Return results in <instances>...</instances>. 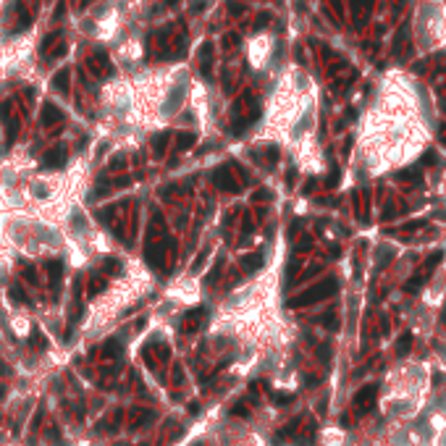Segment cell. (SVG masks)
<instances>
[{"instance_id": "cell-11", "label": "cell", "mask_w": 446, "mask_h": 446, "mask_svg": "<svg viewBox=\"0 0 446 446\" xmlns=\"http://www.w3.org/2000/svg\"><path fill=\"white\" fill-rule=\"evenodd\" d=\"M121 270H124V265H121L118 257H105V260H102V273H105V279L108 276H121Z\"/></svg>"}, {"instance_id": "cell-29", "label": "cell", "mask_w": 446, "mask_h": 446, "mask_svg": "<svg viewBox=\"0 0 446 446\" xmlns=\"http://www.w3.org/2000/svg\"><path fill=\"white\" fill-rule=\"evenodd\" d=\"M205 255H208V252H199V257H197V263L192 265V270H199V265L205 263Z\"/></svg>"}, {"instance_id": "cell-2", "label": "cell", "mask_w": 446, "mask_h": 446, "mask_svg": "<svg viewBox=\"0 0 446 446\" xmlns=\"http://www.w3.org/2000/svg\"><path fill=\"white\" fill-rule=\"evenodd\" d=\"M339 292V283L336 279H326L320 283H315L313 289H307V292H302L297 299H289V307H307V305H315V302L326 299V297H331Z\"/></svg>"}, {"instance_id": "cell-30", "label": "cell", "mask_w": 446, "mask_h": 446, "mask_svg": "<svg viewBox=\"0 0 446 446\" xmlns=\"http://www.w3.org/2000/svg\"><path fill=\"white\" fill-rule=\"evenodd\" d=\"M265 24H268V14H263L260 18H257V24H255V29H263Z\"/></svg>"}, {"instance_id": "cell-26", "label": "cell", "mask_w": 446, "mask_h": 446, "mask_svg": "<svg viewBox=\"0 0 446 446\" xmlns=\"http://www.w3.org/2000/svg\"><path fill=\"white\" fill-rule=\"evenodd\" d=\"M55 40H58V32H55V34H50V37H48V40H45V42H42V53H45V50H50V45H53Z\"/></svg>"}, {"instance_id": "cell-21", "label": "cell", "mask_w": 446, "mask_h": 446, "mask_svg": "<svg viewBox=\"0 0 446 446\" xmlns=\"http://www.w3.org/2000/svg\"><path fill=\"white\" fill-rule=\"evenodd\" d=\"M273 396V404H286L289 399H292V394H283V391H273L270 394Z\"/></svg>"}, {"instance_id": "cell-25", "label": "cell", "mask_w": 446, "mask_h": 446, "mask_svg": "<svg viewBox=\"0 0 446 446\" xmlns=\"http://www.w3.org/2000/svg\"><path fill=\"white\" fill-rule=\"evenodd\" d=\"M8 113H11V102H3L0 105V121H8Z\"/></svg>"}, {"instance_id": "cell-13", "label": "cell", "mask_w": 446, "mask_h": 446, "mask_svg": "<svg viewBox=\"0 0 446 446\" xmlns=\"http://www.w3.org/2000/svg\"><path fill=\"white\" fill-rule=\"evenodd\" d=\"M195 142H197L195 134L184 132V134H179V137H176V150H179V152H184V150H189V147H195Z\"/></svg>"}, {"instance_id": "cell-15", "label": "cell", "mask_w": 446, "mask_h": 446, "mask_svg": "<svg viewBox=\"0 0 446 446\" xmlns=\"http://www.w3.org/2000/svg\"><path fill=\"white\" fill-rule=\"evenodd\" d=\"M105 286H108V279H105V276H95L92 283H89V292H87V294H89V297H95V294H100Z\"/></svg>"}, {"instance_id": "cell-8", "label": "cell", "mask_w": 446, "mask_h": 446, "mask_svg": "<svg viewBox=\"0 0 446 446\" xmlns=\"http://www.w3.org/2000/svg\"><path fill=\"white\" fill-rule=\"evenodd\" d=\"M48 276H50V286L58 289L61 276H63V263L61 260H48Z\"/></svg>"}, {"instance_id": "cell-5", "label": "cell", "mask_w": 446, "mask_h": 446, "mask_svg": "<svg viewBox=\"0 0 446 446\" xmlns=\"http://www.w3.org/2000/svg\"><path fill=\"white\" fill-rule=\"evenodd\" d=\"M158 417L152 410H129V430H139Z\"/></svg>"}, {"instance_id": "cell-17", "label": "cell", "mask_w": 446, "mask_h": 446, "mask_svg": "<svg viewBox=\"0 0 446 446\" xmlns=\"http://www.w3.org/2000/svg\"><path fill=\"white\" fill-rule=\"evenodd\" d=\"M168 139H171V134H158V137H155V142H152V150H155V155H158V158L165 152Z\"/></svg>"}, {"instance_id": "cell-4", "label": "cell", "mask_w": 446, "mask_h": 446, "mask_svg": "<svg viewBox=\"0 0 446 446\" xmlns=\"http://www.w3.org/2000/svg\"><path fill=\"white\" fill-rule=\"evenodd\" d=\"M205 315H208V310H205V307H195V310H189V313L184 315L182 331H184V333H195L197 328L205 323Z\"/></svg>"}, {"instance_id": "cell-28", "label": "cell", "mask_w": 446, "mask_h": 446, "mask_svg": "<svg viewBox=\"0 0 446 446\" xmlns=\"http://www.w3.org/2000/svg\"><path fill=\"white\" fill-rule=\"evenodd\" d=\"M32 339H34V344H37V347H48V341H42L40 331H34V333H32Z\"/></svg>"}, {"instance_id": "cell-6", "label": "cell", "mask_w": 446, "mask_h": 446, "mask_svg": "<svg viewBox=\"0 0 446 446\" xmlns=\"http://www.w3.org/2000/svg\"><path fill=\"white\" fill-rule=\"evenodd\" d=\"M66 160H68L66 147H53V150L45 152V158H42V168H63V165H66Z\"/></svg>"}, {"instance_id": "cell-10", "label": "cell", "mask_w": 446, "mask_h": 446, "mask_svg": "<svg viewBox=\"0 0 446 446\" xmlns=\"http://www.w3.org/2000/svg\"><path fill=\"white\" fill-rule=\"evenodd\" d=\"M373 394H376V386H365L363 391H357L354 394V404L360 407V410H367V407H370V399H373Z\"/></svg>"}, {"instance_id": "cell-9", "label": "cell", "mask_w": 446, "mask_h": 446, "mask_svg": "<svg viewBox=\"0 0 446 446\" xmlns=\"http://www.w3.org/2000/svg\"><path fill=\"white\" fill-rule=\"evenodd\" d=\"M121 352H124V347H121L118 339H108V344L102 347V357L105 360H121Z\"/></svg>"}, {"instance_id": "cell-24", "label": "cell", "mask_w": 446, "mask_h": 446, "mask_svg": "<svg viewBox=\"0 0 446 446\" xmlns=\"http://www.w3.org/2000/svg\"><path fill=\"white\" fill-rule=\"evenodd\" d=\"M231 415H236V417H247V415H249V410H247L244 404H236L234 410H231Z\"/></svg>"}, {"instance_id": "cell-14", "label": "cell", "mask_w": 446, "mask_h": 446, "mask_svg": "<svg viewBox=\"0 0 446 446\" xmlns=\"http://www.w3.org/2000/svg\"><path fill=\"white\" fill-rule=\"evenodd\" d=\"M18 134V118H8V132H5V147H11L16 142Z\"/></svg>"}, {"instance_id": "cell-20", "label": "cell", "mask_w": 446, "mask_h": 446, "mask_svg": "<svg viewBox=\"0 0 446 446\" xmlns=\"http://www.w3.org/2000/svg\"><path fill=\"white\" fill-rule=\"evenodd\" d=\"M173 383H176V386L184 383V370H182V365H179V363H173Z\"/></svg>"}, {"instance_id": "cell-22", "label": "cell", "mask_w": 446, "mask_h": 446, "mask_svg": "<svg viewBox=\"0 0 446 446\" xmlns=\"http://www.w3.org/2000/svg\"><path fill=\"white\" fill-rule=\"evenodd\" d=\"M223 270V257H218V263H215V268H213V273H210V279H208V283H215L218 281V273Z\"/></svg>"}, {"instance_id": "cell-19", "label": "cell", "mask_w": 446, "mask_h": 446, "mask_svg": "<svg viewBox=\"0 0 446 446\" xmlns=\"http://www.w3.org/2000/svg\"><path fill=\"white\" fill-rule=\"evenodd\" d=\"M410 347H412V336L404 333L402 339H399V344H396V354H399V357H404V354L410 352Z\"/></svg>"}, {"instance_id": "cell-7", "label": "cell", "mask_w": 446, "mask_h": 446, "mask_svg": "<svg viewBox=\"0 0 446 446\" xmlns=\"http://www.w3.org/2000/svg\"><path fill=\"white\" fill-rule=\"evenodd\" d=\"M61 118H63V113L58 111L53 102H45V108H42V126H53Z\"/></svg>"}, {"instance_id": "cell-23", "label": "cell", "mask_w": 446, "mask_h": 446, "mask_svg": "<svg viewBox=\"0 0 446 446\" xmlns=\"http://www.w3.org/2000/svg\"><path fill=\"white\" fill-rule=\"evenodd\" d=\"M24 276H27L29 283H37V281H40V279H37V270L32 268V265H24Z\"/></svg>"}, {"instance_id": "cell-18", "label": "cell", "mask_w": 446, "mask_h": 446, "mask_svg": "<svg viewBox=\"0 0 446 446\" xmlns=\"http://www.w3.org/2000/svg\"><path fill=\"white\" fill-rule=\"evenodd\" d=\"M11 299H14L16 305H32V299L21 292V286H11Z\"/></svg>"}, {"instance_id": "cell-31", "label": "cell", "mask_w": 446, "mask_h": 446, "mask_svg": "<svg viewBox=\"0 0 446 446\" xmlns=\"http://www.w3.org/2000/svg\"><path fill=\"white\" fill-rule=\"evenodd\" d=\"M199 412V404H189V415H197Z\"/></svg>"}, {"instance_id": "cell-3", "label": "cell", "mask_w": 446, "mask_h": 446, "mask_svg": "<svg viewBox=\"0 0 446 446\" xmlns=\"http://www.w3.org/2000/svg\"><path fill=\"white\" fill-rule=\"evenodd\" d=\"M213 184L223 192H234V195L239 192V182L231 176V165H221L218 171H213Z\"/></svg>"}, {"instance_id": "cell-27", "label": "cell", "mask_w": 446, "mask_h": 446, "mask_svg": "<svg viewBox=\"0 0 446 446\" xmlns=\"http://www.w3.org/2000/svg\"><path fill=\"white\" fill-rule=\"evenodd\" d=\"M252 199H257V202H265V199H270V195H268L265 189H260L257 195H252Z\"/></svg>"}, {"instance_id": "cell-12", "label": "cell", "mask_w": 446, "mask_h": 446, "mask_svg": "<svg viewBox=\"0 0 446 446\" xmlns=\"http://www.w3.org/2000/svg\"><path fill=\"white\" fill-rule=\"evenodd\" d=\"M242 268L247 270V273H255V270H260L263 268V255L260 252H252V255H247L242 260Z\"/></svg>"}, {"instance_id": "cell-16", "label": "cell", "mask_w": 446, "mask_h": 446, "mask_svg": "<svg viewBox=\"0 0 446 446\" xmlns=\"http://www.w3.org/2000/svg\"><path fill=\"white\" fill-rule=\"evenodd\" d=\"M53 87L61 89V92H63V89H68V68H61V71H58L55 79H53Z\"/></svg>"}, {"instance_id": "cell-1", "label": "cell", "mask_w": 446, "mask_h": 446, "mask_svg": "<svg viewBox=\"0 0 446 446\" xmlns=\"http://www.w3.org/2000/svg\"><path fill=\"white\" fill-rule=\"evenodd\" d=\"M417 40L420 45H446V8L441 3H425L417 16Z\"/></svg>"}]
</instances>
